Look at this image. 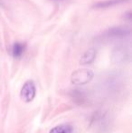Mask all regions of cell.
<instances>
[{
  "label": "cell",
  "instance_id": "obj_7",
  "mask_svg": "<svg viewBox=\"0 0 132 133\" xmlns=\"http://www.w3.org/2000/svg\"><path fill=\"white\" fill-rule=\"evenodd\" d=\"M73 128L69 124H62L53 128L49 133H72Z\"/></svg>",
  "mask_w": 132,
  "mask_h": 133
},
{
  "label": "cell",
  "instance_id": "obj_5",
  "mask_svg": "<svg viewBox=\"0 0 132 133\" xmlns=\"http://www.w3.org/2000/svg\"><path fill=\"white\" fill-rule=\"evenodd\" d=\"M127 0H105V1H101L95 4L94 7H96V8H108V7H111L119 5V4L124 3Z\"/></svg>",
  "mask_w": 132,
  "mask_h": 133
},
{
  "label": "cell",
  "instance_id": "obj_3",
  "mask_svg": "<svg viewBox=\"0 0 132 133\" xmlns=\"http://www.w3.org/2000/svg\"><path fill=\"white\" fill-rule=\"evenodd\" d=\"M35 93H36V89H35V85L33 83V81H27L25 82L21 89V98L25 102H30L34 99Z\"/></svg>",
  "mask_w": 132,
  "mask_h": 133
},
{
  "label": "cell",
  "instance_id": "obj_4",
  "mask_svg": "<svg viewBox=\"0 0 132 133\" xmlns=\"http://www.w3.org/2000/svg\"><path fill=\"white\" fill-rule=\"evenodd\" d=\"M96 57V50L92 48V49H89L88 51H86L81 58V61L80 63L81 64H90L92 62L94 61Z\"/></svg>",
  "mask_w": 132,
  "mask_h": 133
},
{
  "label": "cell",
  "instance_id": "obj_6",
  "mask_svg": "<svg viewBox=\"0 0 132 133\" xmlns=\"http://www.w3.org/2000/svg\"><path fill=\"white\" fill-rule=\"evenodd\" d=\"M25 44L23 43H15L12 47V54L15 58H20L25 53Z\"/></svg>",
  "mask_w": 132,
  "mask_h": 133
},
{
  "label": "cell",
  "instance_id": "obj_2",
  "mask_svg": "<svg viewBox=\"0 0 132 133\" xmlns=\"http://www.w3.org/2000/svg\"><path fill=\"white\" fill-rule=\"evenodd\" d=\"M93 78V72L89 69H79L72 75V82L76 85H83L90 82Z\"/></svg>",
  "mask_w": 132,
  "mask_h": 133
},
{
  "label": "cell",
  "instance_id": "obj_1",
  "mask_svg": "<svg viewBox=\"0 0 132 133\" xmlns=\"http://www.w3.org/2000/svg\"><path fill=\"white\" fill-rule=\"evenodd\" d=\"M130 35V30L125 27L118 26L112 27L106 30L101 35L100 38L103 40H112V39H120L127 37Z\"/></svg>",
  "mask_w": 132,
  "mask_h": 133
}]
</instances>
